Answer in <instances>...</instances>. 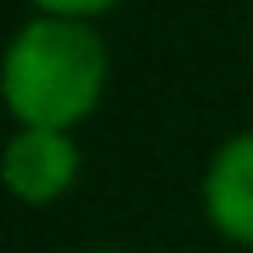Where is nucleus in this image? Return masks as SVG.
<instances>
[{"label":"nucleus","instance_id":"f257e3e1","mask_svg":"<svg viewBox=\"0 0 253 253\" xmlns=\"http://www.w3.org/2000/svg\"><path fill=\"white\" fill-rule=\"evenodd\" d=\"M108 56L84 19H28L14 33L0 71L5 103L24 126H56L84 118L103 89Z\"/></svg>","mask_w":253,"mask_h":253},{"label":"nucleus","instance_id":"f03ea898","mask_svg":"<svg viewBox=\"0 0 253 253\" xmlns=\"http://www.w3.org/2000/svg\"><path fill=\"white\" fill-rule=\"evenodd\" d=\"M75 164H80V150H75V141L66 131L24 126V131L9 136L5 155H0V178L24 202H52L75 178Z\"/></svg>","mask_w":253,"mask_h":253},{"label":"nucleus","instance_id":"7ed1b4c3","mask_svg":"<svg viewBox=\"0 0 253 253\" xmlns=\"http://www.w3.org/2000/svg\"><path fill=\"white\" fill-rule=\"evenodd\" d=\"M207 211L230 239L253 244V131L230 136L207 164V183H202Z\"/></svg>","mask_w":253,"mask_h":253},{"label":"nucleus","instance_id":"20e7f679","mask_svg":"<svg viewBox=\"0 0 253 253\" xmlns=\"http://www.w3.org/2000/svg\"><path fill=\"white\" fill-rule=\"evenodd\" d=\"M47 14H61V19H75V14H94V9H108L113 0H38Z\"/></svg>","mask_w":253,"mask_h":253}]
</instances>
